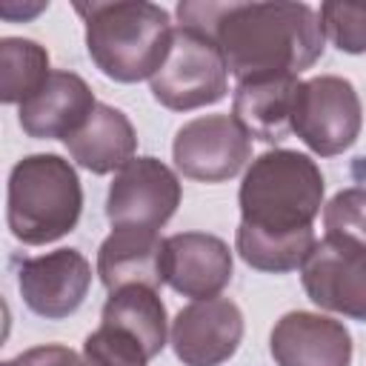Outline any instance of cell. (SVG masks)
Here are the masks:
<instances>
[{
	"instance_id": "cell-10",
	"label": "cell",
	"mask_w": 366,
	"mask_h": 366,
	"mask_svg": "<svg viewBox=\"0 0 366 366\" xmlns=\"http://www.w3.org/2000/svg\"><path fill=\"white\" fill-rule=\"evenodd\" d=\"M243 312L229 297H206L183 306L169 332V343L183 366H220L243 340Z\"/></svg>"
},
{
	"instance_id": "cell-16",
	"label": "cell",
	"mask_w": 366,
	"mask_h": 366,
	"mask_svg": "<svg viewBox=\"0 0 366 366\" xmlns=\"http://www.w3.org/2000/svg\"><path fill=\"white\" fill-rule=\"evenodd\" d=\"M300 80L295 74L254 77L237 83L232 94V117L249 137L280 143L292 134V114Z\"/></svg>"
},
{
	"instance_id": "cell-22",
	"label": "cell",
	"mask_w": 366,
	"mask_h": 366,
	"mask_svg": "<svg viewBox=\"0 0 366 366\" xmlns=\"http://www.w3.org/2000/svg\"><path fill=\"white\" fill-rule=\"evenodd\" d=\"M323 229L329 237L366 246V189L352 186L337 192L323 206Z\"/></svg>"
},
{
	"instance_id": "cell-14",
	"label": "cell",
	"mask_w": 366,
	"mask_h": 366,
	"mask_svg": "<svg viewBox=\"0 0 366 366\" xmlns=\"http://www.w3.org/2000/svg\"><path fill=\"white\" fill-rule=\"evenodd\" d=\"M229 243L209 232H177L166 237V283L194 300L217 297L232 280Z\"/></svg>"
},
{
	"instance_id": "cell-3",
	"label": "cell",
	"mask_w": 366,
	"mask_h": 366,
	"mask_svg": "<svg viewBox=\"0 0 366 366\" xmlns=\"http://www.w3.org/2000/svg\"><path fill=\"white\" fill-rule=\"evenodd\" d=\"M86 23V51L114 83L152 80L166 63L174 26L163 6L149 0L74 3Z\"/></svg>"
},
{
	"instance_id": "cell-18",
	"label": "cell",
	"mask_w": 366,
	"mask_h": 366,
	"mask_svg": "<svg viewBox=\"0 0 366 366\" xmlns=\"http://www.w3.org/2000/svg\"><path fill=\"white\" fill-rule=\"evenodd\" d=\"M100 323L129 332L149 357H157L169 337V317L160 295L146 286H126L117 292H109V300L103 303Z\"/></svg>"
},
{
	"instance_id": "cell-15",
	"label": "cell",
	"mask_w": 366,
	"mask_h": 366,
	"mask_svg": "<svg viewBox=\"0 0 366 366\" xmlns=\"http://www.w3.org/2000/svg\"><path fill=\"white\" fill-rule=\"evenodd\" d=\"M97 274L109 292L166 283V240L149 229H112L97 249Z\"/></svg>"
},
{
	"instance_id": "cell-20",
	"label": "cell",
	"mask_w": 366,
	"mask_h": 366,
	"mask_svg": "<svg viewBox=\"0 0 366 366\" xmlns=\"http://www.w3.org/2000/svg\"><path fill=\"white\" fill-rule=\"evenodd\" d=\"M323 37L346 54H366V3L329 0L317 11Z\"/></svg>"
},
{
	"instance_id": "cell-12",
	"label": "cell",
	"mask_w": 366,
	"mask_h": 366,
	"mask_svg": "<svg viewBox=\"0 0 366 366\" xmlns=\"http://www.w3.org/2000/svg\"><path fill=\"white\" fill-rule=\"evenodd\" d=\"M277 366H352L349 329L317 312H286L269 335Z\"/></svg>"
},
{
	"instance_id": "cell-6",
	"label": "cell",
	"mask_w": 366,
	"mask_h": 366,
	"mask_svg": "<svg viewBox=\"0 0 366 366\" xmlns=\"http://www.w3.org/2000/svg\"><path fill=\"white\" fill-rule=\"evenodd\" d=\"M360 126L363 106L352 80L337 74L300 80L292 114V134H297L315 154H343L360 137Z\"/></svg>"
},
{
	"instance_id": "cell-5",
	"label": "cell",
	"mask_w": 366,
	"mask_h": 366,
	"mask_svg": "<svg viewBox=\"0 0 366 366\" xmlns=\"http://www.w3.org/2000/svg\"><path fill=\"white\" fill-rule=\"evenodd\" d=\"M152 94L172 112L214 106L229 92V69L217 46L192 26H174L166 63L149 80Z\"/></svg>"
},
{
	"instance_id": "cell-13",
	"label": "cell",
	"mask_w": 366,
	"mask_h": 366,
	"mask_svg": "<svg viewBox=\"0 0 366 366\" xmlns=\"http://www.w3.org/2000/svg\"><path fill=\"white\" fill-rule=\"evenodd\" d=\"M94 106V92L80 74L54 69L46 83L20 103L17 120L34 140H66L89 120Z\"/></svg>"
},
{
	"instance_id": "cell-2",
	"label": "cell",
	"mask_w": 366,
	"mask_h": 366,
	"mask_svg": "<svg viewBox=\"0 0 366 366\" xmlns=\"http://www.w3.org/2000/svg\"><path fill=\"white\" fill-rule=\"evenodd\" d=\"M180 26L203 31L220 51L229 74L243 80L300 74L323 54V26L306 3H214L177 6Z\"/></svg>"
},
{
	"instance_id": "cell-9",
	"label": "cell",
	"mask_w": 366,
	"mask_h": 366,
	"mask_svg": "<svg viewBox=\"0 0 366 366\" xmlns=\"http://www.w3.org/2000/svg\"><path fill=\"white\" fill-rule=\"evenodd\" d=\"M300 280L315 306L366 323V246L323 234L303 263Z\"/></svg>"
},
{
	"instance_id": "cell-11",
	"label": "cell",
	"mask_w": 366,
	"mask_h": 366,
	"mask_svg": "<svg viewBox=\"0 0 366 366\" xmlns=\"http://www.w3.org/2000/svg\"><path fill=\"white\" fill-rule=\"evenodd\" d=\"M92 286V266L77 249H57L26 257L17 266V289L23 303L46 320L74 315Z\"/></svg>"
},
{
	"instance_id": "cell-23",
	"label": "cell",
	"mask_w": 366,
	"mask_h": 366,
	"mask_svg": "<svg viewBox=\"0 0 366 366\" xmlns=\"http://www.w3.org/2000/svg\"><path fill=\"white\" fill-rule=\"evenodd\" d=\"M3 366H86L83 357L69 349V346H60V343H43V346H34V349H26L20 352L17 357L6 360Z\"/></svg>"
},
{
	"instance_id": "cell-8",
	"label": "cell",
	"mask_w": 366,
	"mask_h": 366,
	"mask_svg": "<svg viewBox=\"0 0 366 366\" xmlns=\"http://www.w3.org/2000/svg\"><path fill=\"white\" fill-rule=\"evenodd\" d=\"M172 157L183 177L223 183L252 160V137L232 114H200L177 129Z\"/></svg>"
},
{
	"instance_id": "cell-17",
	"label": "cell",
	"mask_w": 366,
	"mask_h": 366,
	"mask_svg": "<svg viewBox=\"0 0 366 366\" xmlns=\"http://www.w3.org/2000/svg\"><path fill=\"white\" fill-rule=\"evenodd\" d=\"M63 143L71 160L92 174H117L129 160H134L137 152V134L132 120L109 103H97L89 120Z\"/></svg>"
},
{
	"instance_id": "cell-7",
	"label": "cell",
	"mask_w": 366,
	"mask_h": 366,
	"mask_svg": "<svg viewBox=\"0 0 366 366\" xmlns=\"http://www.w3.org/2000/svg\"><path fill=\"white\" fill-rule=\"evenodd\" d=\"M183 189L177 174L157 157L129 160L112 180L106 197V217L112 229H163L177 206Z\"/></svg>"
},
{
	"instance_id": "cell-1",
	"label": "cell",
	"mask_w": 366,
	"mask_h": 366,
	"mask_svg": "<svg viewBox=\"0 0 366 366\" xmlns=\"http://www.w3.org/2000/svg\"><path fill=\"white\" fill-rule=\"evenodd\" d=\"M320 166L295 149L257 154L240 183V223L234 249L246 266L266 274L303 269L317 237L315 217L323 206Z\"/></svg>"
},
{
	"instance_id": "cell-19",
	"label": "cell",
	"mask_w": 366,
	"mask_h": 366,
	"mask_svg": "<svg viewBox=\"0 0 366 366\" xmlns=\"http://www.w3.org/2000/svg\"><path fill=\"white\" fill-rule=\"evenodd\" d=\"M49 69V51L29 37H3L0 40V100L3 103H23L31 97L46 77Z\"/></svg>"
},
{
	"instance_id": "cell-21",
	"label": "cell",
	"mask_w": 366,
	"mask_h": 366,
	"mask_svg": "<svg viewBox=\"0 0 366 366\" xmlns=\"http://www.w3.org/2000/svg\"><path fill=\"white\" fill-rule=\"evenodd\" d=\"M152 357L146 349L123 329L100 323L83 343L86 366H146Z\"/></svg>"
},
{
	"instance_id": "cell-4",
	"label": "cell",
	"mask_w": 366,
	"mask_h": 366,
	"mask_svg": "<svg viewBox=\"0 0 366 366\" xmlns=\"http://www.w3.org/2000/svg\"><path fill=\"white\" fill-rule=\"evenodd\" d=\"M83 212V186L60 154H26L11 166L6 192L9 232L26 246H46L69 234Z\"/></svg>"
}]
</instances>
